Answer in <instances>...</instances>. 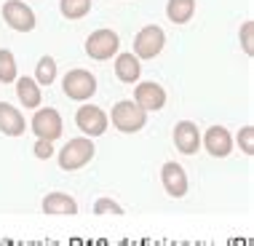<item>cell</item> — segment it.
<instances>
[{"label": "cell", "instance_id": "52a82bcc", "mask_svg": "<svg viewBox=\"0 0 254 246\" xmlns=\"http://www.w3.org/2000/svg\"><path fill=\"white\" fill-rule=\"evenodd\" d=\"M75 123H78V128H80L86 136H102V134L107 131V115H105V110H102V107H94V105L78 107Z\"/></svg>", "mask_w": 254, "mask_h": 246}, {"label": "cell", "instance_id": "ac0fdd59", "mask_svg": "<svg viewBox=\"0 0 254 246\" xmlns=\"http://www.w3.org/2000/svg\"><path fill=\"white\" fill-rule=\"evenodd\" d=\"M59 8L64 19H83L91 11V0H59Z\"/></svg>", "mask_w": 254, "mask_h": 246}, {"label": "cell", "instance_id": "277c9868", "mask_svg": "<svg viewBox=\"0 0 254 246\" xmlns=\"http://www.w3.org/2000/svg\"><path fill=\"white\" fill-rule=\"evenodd\" d=\"M62 86H64V94L70 99L86 102L88 97H94V91H97V78L86 70H70L64 75V80H62Z\"/></svg>", "mask_w": 254, "mask_h": 246}, {"label": "cell", "instance_id": "3957f363", "mask_svg": "<svg viewBox=\"0 0 254 246\" xmlns=\"http://www.w3.org/2000/svg\"><path fill=\"white\" fill-rule=\"evenodd\" d=\"M163 43H166V35H163L161 27H155V24L142 27L134 38V57L136 59H155L163 51Z\"/></svg>", "mask_w": 254, "mask_h": 246}, {"label": "cell", "instance_id": "30bf717a", "mask_svg": "<svg viewBox=\"0 0 254 246\" xmlns=\"http://www.w3.org/2000/svg\"><path fill=\"white\" fill-rule=\"evenodd\" d=\"M174 145L180 153L185 155H193L198 145H201V134H198V126L195 123H190V121H180L174 126Z\"/></svg>", "mask_w": 254, "mask_h": 246}, {"label": "cell", "instance_id": "ffe728a7", "mask_svg": "<svg viewBox=\"0 0 254 246\" xmlns=\"http://www.w3.org/2000/svg\"><path fill=\"white\" fill-rule=\"evenodd\" d=\"M0 80L3 83H13L16 80V59L8 49H0Z\"/></svg>", "mask_w": 254, "mask_h": 246}, {"label": "cell", "instance_id": "cb8c5ba5", "mask_svg": "<svg viewBox=\"0 0 254 246\" xmlns=\"http://www.w3.org/2000/svg\"><path fill=\"white\" fill-rule=\"evenodd\" d=\"M51 153H54V147H51L49 139H38L35 142V155L38 158H51Z\"/></svg>", "mask_w": 254, "mask_h": 246}, {"label": "cell", "instance_id": "2e32d148", "mask_svg": "<svg viewBox=\"0 0 254 246\" xmlns=\"http://www.w3.org/2000/svg\"><path fill=\"white\" fill-rule=\"evenodd\" d=\"M193 13H195V0H169V5H166V16L174 24L190 22Z\"/></svg>", "mask_w": 254, "mask_h": 246}, {"label": "cell", "instance_id": "ba28073f", "mask_svg": "<svg viewBox=\"0 0 254 246\" xmlns=\"http://www.w3.org/2000/svg\"><path fill=\"white\" fill-rule=\"evenodd\" d=\"M32 131H35L38 139H59L62 136V118L59 113L54 110V107H43V110H38L32 115Z\"/></svg>", "mask_w": 254, "mask_h": 246}, {"label": "cell", "instance_id": "7c38bea8", "mask_svg": "<svg viewBox=\"0 0 254 246\" xmlns=\"http://www.w3.org/2000/svg\"><path fill=\"white\" fill-rule=\"evenodd\" d=\"M203 145H206V150H209V153L214 155V158H225V155H230L233 139H230L228 128H222V126H211L209 131H206V136H203Z\"/></svg>", "mask_w": 254, "mask_h": 246}, {"label": "cell", "instance_id": "8992f818", "mask_svg": "<svg viewBox=\"0 0 254 246\" xmlns=\"http://www.w3.org/2000/svg\"><path fill=\"white\" fill-rule=\"evenodd\" d=\"M3 19H5V24L16 32L35 30V13H32V8L27 3H22V0H5Z\"/></svg>", "mask_w": 254, "mask_h": 246}, {"label": "cell", "instance_id": "9c48e42d", "mask_svg": "<svg viewBox=\"0 0 254 246\" xmlns=\"http://www.w3.org/2000/svg\"><path fill=\"white\" fill-rule=\"evenodd\" d=\"M161 182H163V187H166V193L171 198H182L185 193H188V174H185V169L174 161L163 163Z\"/></svg>", "mask_w": 254, "mask_h": 246}, {"label": "cell", "instance_id": "9a60e30c", "mask_svg": "<svg viewBox=\"0 0 254 246\" xmlns=\"http://www.w3.org/2000/svg\"><path fill=\"white\" fill-rule=\"evenodd\" d=\"M139 59L134 57V54H118V59H115V75H118V80L123 83H136L139 80Z\"/></svg>", "mask_w": 254, "mask_h": 246}, {"label": "cell", "instance_id": "d6986e66", "mask_svg": "<svg viewBox=\"0 0 254 246\" xmlns=\"http://www.w3.org/2000/svg\"><path fill=\"white\" fill-rule=\"evenodd\" d=\"M57 80V62L51 57H40L38 67H35V83L40 86H51Z\"/></svg>", "mask_w": 254, "mask_h": 246}, {"label": "cell", "instance_id": "7a4b0ae2", "mask_svg": "<svg viewBox=\"0 0 254 246\" xmlns=\"http://www.w3.org/2000/svg\"><path fill=\"white\" fill-rule=\"evenodd\" d=\"M94 142L86 139V136H78V139H70L59 153V166L64 172H75V169H83L88 161L94 158Z\"/></svg>", "mask_w": 254, "mask_h": 246}, {"label": "cell", "instance_id": "5bb4252c", "mask_svg": "<svg viewBox=\"0 0 254 246\" xmlns=\"http://www.w3.org/2000/svg\"><path fill=\"white\" fill-rule=\"evenodd\" d=\"M43 211L54 217H72L78 214V203L64 193H49L43 198Z\"/></svg>", "mask_w": 254, "mask_h": 246}, {"label": "cell", "instance_id": "e0dca14e", "mask_svg": "<svg viewBox=\"0 0 254 246\" xmlns=\"http://www.w3.org/2000/svg\"><path fill=\"white\" fill-rule=\"evenodd\" d=\"M16 94H19V102H22L24 107H38L40 105V86L32 78H27V75L16 80Z\"/></svg>", "mask_w": 254, "mask_h": 246}, {"label": "cell", "instance_id": "603a6c76", "mask_svg": "<svg viewBox=\"0 0 254 246\" xmlns=\"http://www.w3.org/2000/svg\"><path fill=\"white\" fill-rule=\"evenodd\" d=\"M252 30H254V24L252 22H246L241 27V43H244V51L252 57V51H254V46H252Z\"/></svg>", "mask_w": 254, "mask_h": 246}, {"label": "cell", "instance_id": "5b68a950", "mask_svg": "<svg viewBox=\"0 0 254 246\" xmlns=\"http://www.w3.org/2000/svg\"><path fill=\"white\" fill-rule=\"evenodd\" d=\"M118 49H121V38L113 30H97L86 40V54L91 59H99V62H105L113 54H118Z\"/></svg>", "mask_w": 254, "mask_h": 246}, {"label": "cell", "instance_id": "4fadbf2b", "mask_svg": "<svg viewBox=\"0 0 254 246\" xmlns=\"http://www.w3.org/2000/svg\"><path fill=\"white\" fill-rule=\"evenodd\" d=\"M24 128H27L24 115L16 107H11L8 102H0V131L8 136H22Z\"/></svg>", "mask_w": 254, "mask_h": 246}, {"label": "cell", "instance_id": "8fae6325", "mask_svg": "<svg viewBox=\"0 0 254 246\" xmlns=\"http://www.w3.org/2000/svg\"><path fill=\"white\" fill-rule=\"evenodd\" d=\"M134 99L142 110H161L166 105V91L158 83H139L134 91Z\"/></svg>", "mask_w": 254, "mask_h": 246}, {"label": "cell", "instance_id": "7402d4cb", "mask_svg": "<svg viewBox=\"0 0 254 246\" xmlns=\"http://www.w3.org/2000/svg\"><path fill=\"white\" fill-rule=\"evenodd\" d=\"M238 145L246 155H254V126H244L238 134Z\"/></svg>", "mask_w": 254, "mask_h": 246}, {"label": "cell", "instance_id": "44dd1931", "mask_svg": "<svg viewBox=\"0 0 254 246\" xmlns=\"http://www.w3.org/2000/svg\"><path fill=\"white\" fill-rule=\"evenodd\" d=\"M94 214H115V217H121L123 209L115 201H110V198H99V201L94 203Z\"/></svg>", "mask_w": 254, "mask_h": 246}, {"label": "cell", "instance_id": "6da1fadb", "mask_svg": "<svg viewBox=\"0 0 254 246\" xmlns=\"http://www.w3.org/2000/svg\"><path fill=\"white\" fill-rule=\"evenodd\" d=\"M147 123V110H142L136 102L123 99L113 107V126L123 134H134Z\"/></svg>", "mask_w": 254, "mask_h": 246}]
</instances>
